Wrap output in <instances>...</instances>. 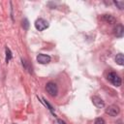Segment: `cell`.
Listing matches in <instances>:
<instances>
[{"label": "cell", "instance_id": "13", "mask_svg": "<svg viewBox=\"0 0 124 124\" xmlns=\"http://www.w3.org/2000/svg\"><path fill=\"white\" fill-rule=\"evenodd\" d=\"M94 124H106V122L103 118H96L94 121Z\"/></svg>", "mask_w": 124, "mask_h": 124}, {"label": "cell", "instance_id": "14", "mask_svg": "<svg viewBox=\"0 0 124 124\" xmlns=\"http://www.w3.org/2000/svg\"><path fill=\"white\" fill-rule=\"evenodd\" d=\"M114 3H115V5L118 6L119 9H123L124 8V2L123 1H115Z\"/></svg>", "mask_w": 124, "mask_h": 124}, {"label": "cell", "instance_id": "8", "mask_svg": "<svg viewBox=\"0 0 124 124\" xmlns=\"http://www.w3.org/2000/svg\"><path fill=\"white\" fill-rule=\"evenodd\" d=\"M115 62L118 64V65H123L124 64V56L122 53H118L116 56H115Z\"/></svg>", "mask_w": 124, "mask_h": 124}, {"label": "cell", "instance_id": "5", "mask_svg": "<svg viewBox=\"0 0 124 124\" xmlns=\"http://www.w3.org/2000/svg\"><path fill=\"white\" fill-rule=\"evenodd\" d=\"M37 61L39 63H41V64H46V63H48L50 61V56L41 53V54H39L37 56Z\"/></svg>", "mask_w": 124, "mask_h": 124}, {"label": "cell", "instance_id": "9", "mask_svg": "<svg viewBox=\"0 0 124 124\" xmlns=\"http://www.w3.org/2000/svg\"><path fill=\"white\" fill-rule=\"evenodd\" d=\"M123 31H124L123 26H122V25H117L116 28H115V35H116L117 37H122Z\"/></svg>", "mask_w": 124, "mask_h": 124}, {"label": "cell", "instance_id": "3", "mask_svg": "<svg viewBox=\"0 0 124 124\" xmlns=\"http://www.w3.org/2000/svg\"><path fill=\"white\" fill-rule=\"evenodd\" d=\"M35 27H36L37 30L43 31V30H45L46 28L48 27V22L46 20H45L44 18H38L35 21Z\"/></svg>", "mask_w": 124, "mask_h": 124}, {"label": "cell", "instance_id": "12", "mask_svg": "<svg viewBox=\"0 0 124 124\" xmlns=\"http://www.w3.org/2000/svg\"><path fill=\"white\" fill-rule=\"evenodd\" d=\"M22 27H23V29H25V30L28 29V27H29V22H28L27 18H24V19L22 20Z\"/></svg>", "mask_w": 124, "mask_h": 124}, {"label": "cell", "instance_id": "2", "mask_svg": "<svg viewBox=\"0 0 124 124\" xmlns=\"http://www.w3.org/2000/svg\"><path fill=\"white\" fill-rule=\"evenodd\" d=\"M46 92L50 95V96H56L57 95V92H58V88H57V85L54 83V82H47L46 85Z\"/></svg>", "mask_w": 124, "mask_h": 124}, {"label": "cell", "instance_id": "6", "mask_svg": "<svg viewBox=\"0 0 124 124\" xmlns=\"http://www.w3.org/2000/svg\"><path fill=\"white\" fill-rule=\"evenodd\" d=\"M92 103H93V105H94L95 107H97V108H99L105 107V103H104V101H103L100 97H97V96L92 97Z\"/></svg>", "mask_w": 124, "mask_h": 124}, {"label": "cell", "instance_id": "11", "mask_svg": "<svg viewBox=\"0 0 124 124\" xmlns=\"http://www.w3.org/2000/svg\"><path fill=\"white\" fill-rule=\"evenodd\" d=\"M21 61H22V65H23V67H24L28 72H30V73H31V72H32V68L29 66V63H28L25 59H21Z\"/></svg>", "mask_w": 124, "mask_h": 124}, {"label": "cell", "instance_id": "7", "mask_svg": "<svg viewBox=\"0 0 124 124\" xmlns=\"http://www.w3.org/2000/svg\"><path fill=\"white\" fill-rule=\"evenodd\" d=\"M102 19H103L104 21L108 22V23H110V24L116 22V18H115L114 16H112L111 15H103V16H102Z\"/></svg>", "mask_w": 124, "mask_h": 124}, {"label": "cell", "instance_id": "15", "mask_svg": "<svg viewBox=\"0 0 124 124\" xmlns=\"http://www.w3.org/2000/svg\"><path fill=\"white\" fill-rule=\"evenodd\" d=\"M57 123H58V124H67L65 121H63V120H61V119H57Z\"/></svg>", "mask_w": 124, "mask_h": 124}, {"label": "cell", "instance_id": "4", "mask_svg": "<svg viewBox=\"0 0 124 124\" xmlns=\"http://www.w3.org/2000/svg\"><path fill=\"white\" fill-rule=\"evenodd\" d=\"M119 112H120V109L115 105H111L108 107V108H106V113L108 114L109 116H116L119 114Z\"/></svg>", "mask_w": 124, "mask_h": 124}, {"label": "cell", "instance_id": "1", "mask_svg": "<svg viewBox=\"0 0 124 124\" xmlns=\"http://www.w3.org/2000/svg\"><path fill=\"white\" fill-rule=\"evenodd\" d=\"M108 79L114 85V86H120L121 85V78L120 77L114 73V72H110L108 75Z\"/></svg>", "mask_w": 124, "mask_h": 124}, {"label": "cell", "instance_id": "10", "mask_svg": "<svg viewBox=\"0 0 124 124\" xmlns=\"http://www.w3.org/2000/svg\"><path fill=\"white\" fill-rule=\"evenodd\" d=\"M12 57H13V55H12V52H11L10 48L9 47H6V62L8 63L12 59Z\"/></svg>", "mask_w": 124, "mask_h": 124}, {"label": "cell", "instance_id": "16", "mask_svg": "<svg viewBox=\"0 0 124 124\" xmlns=\"http://www.w3.org/2000/svg\"><path fill=\"white\" fill-rule=\"evenodd\" d=\"M13 124H14V123H13Z\"/></svg>", "mask_w": 124, "mask_h": 124}]
</instances>
